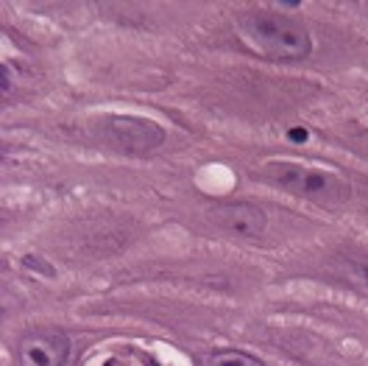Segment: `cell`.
I'll list each match as a JSON object with an SVG mask.
<instances>
[{
  "label": "cell",
  "instance_id": "1",
  "mask_svg": "<svg viewBox=\"0 0 368 366\" xmlns=\"http://www.w3.org/2000/svg\"><path fill=\"white\" fill-rule=\"evenodd\" d=\"M237 37L257 54L268 57V59H307L312 50L310 31L285 14L274 12H243L235 20Z\"/></svg>",
  "mask_w": 368,
  "mask_h": 366
},
{
  "label": "cell",
  "instance_id": "2",
  "mask_svg": "<svg viewBox=\"0 0 368 366\" xmlns=\"http://www.w3.org/2000/svg\"><path fill=\"white\" fill-rule=\"evenodd\" d=\"M266 176L296 196H307L315 201H346L349 182L340 179L332 168H307L299 163H271L266 165Z\"/></svg>",
  "mask_w": 368,
  "mask_h": 366
},
{
  "label": "cell",
  "instance_id": "3",
  "mask_svg": "<svg viewBox=\"0 0 368 366\" xmlns=\"http://www.w3.org/2000/svg\"><path fill=\"white\" fill-rule=\"evenodd\" d=\"M20 366H65L70 355V338L56 327L28 330L20 341Z\"/></svg>",
  "mask_w": 368,
  "mask_h": 366
},
{
  "label": "cell",
  "instance_id": "4",
  "mask_svg": "<svg viewBox=\"0 0 368 366\" xmlns=\"http://www.w3.org/2000/svg\"><path fill=\"white\" fill-rule=\"evenodd\" d=\"M103 132H107L109 143H115V148L134 151V154L153 151L165 140V132L160 126L153 121H142V118H109Z\"/></svg>",
  "mask_w": 368,
  "mask_h": 366
},
{
  "label": "cell",
  "instance_id": "5",
  "mask_svg": "<svg viewBox=\"0 0 368 366\" xmlns=\"http://www.w3.org/2000/svg\"><path fill=\"white\" fill-rule=\"evenodd\" d=\"M209 221L226 235H240V238H259L268 227V216L262 213V207L248 201L215 207V210H209Z\"/></svg>",
  "mask_w": 368,
  "mask_h": 366
},
{
  "label": "cell",
  "instance_id": "6",
  "mask_svg": "<svg viewBox=\"0 0 368 366\" xmlns=\"http://www.w3.org/2000/svg\"><path fill=\"white\" fill-rule=\"evenodd\" d=\"M206 366H266V363L257 360L248 352H243V349H218V352L209 355Z\"/></svg>",
  "mask_w": 368,
  "mask_h": 366
},
{
  "label": "cell",
  "instance_id": "7",
  "mask_svg": "<svg viewBox=\"0 0 368 366\" xmlns=\"http://www.w3.org/2000/svg\"><path fill=\"white\" fill-rule=\"evenodd\" d=\"M349 280H351V283H360V285L368 291V266H351Z\"/></svg>",
  "mask_w": 368,
  "mask_h": 366
},
{
  "label": "cell",
  "instance_id": "8",
  "mask_svg": "<svg viewBox=\"0 0 368 366\" xmlns=\"http://www.w3.org/2000/svg\"><path fill=\"white\" fill-rule=\"evenodd\" d=\"M288 137H290L293 143H304L310 134H307V129H290V132H288Z\"/></svg>",
  "mask_w": 368,
  "mask_h": 366
}]
</instances>
